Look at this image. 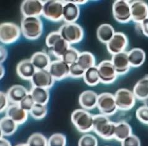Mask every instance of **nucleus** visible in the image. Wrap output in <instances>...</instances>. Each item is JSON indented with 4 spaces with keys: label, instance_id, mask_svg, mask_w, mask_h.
I'll return each mask as SVG.
<instances>
[{
    "label": "nucleus",
    "instance_id": "nucleus-1",
    "mask_svg": "<svg viewBox=\"0 0 148 146\" xmlns=\"http://www.w3.org/2000/svg\"><path fill=\"white\" fill-rule=\"evenodd\" d=\"M20 28L24 37L29 40H38L44 32L43 22L39 17H23Z\"/></svg>",
    "mask_w": 148,
    "mask_h": 146
},
{
    "label": "nucleus",
    "instance_id": "nucleus-2",
    "mask_svg": "<svg viewBox=\"0 0 148 146\" xmlns=\"http://www.w3.org/2000/svg\"><path fill=\"white\" fill-rule=\"evenodd\" d=\"M116 123L111 121L109 117L101 113L93 115V131L105 140L114 139Z\"/></svg>",
    "mask_w": 148,
    "mask_h": 146
},
{
    "label": "nucleus",
    "instance_id": "nucleus-3",
    "mask_svg": "<svg viewBox=\"0 0 148 146\" xmlns=\"http://www.w3.org/2000/svg\"><path fill=\"white\" fill-rule=\"evenodd\" d=\"M71 120L75 128L82 133H88L93 131V115L83 108L73 110Z\"/></svg>",
    "mask_w": 148,
    "mask_h": 146
},
{
    "label": "nucleus",
    "instance_id": "nucleus-4",
    "mask_svg": "<svg viewBox=\"0 0 148 146\" xmlns=\"http://www.w3.org/2000/svg\"><path fill=\"white\" fill-rule=\"evenodd\" d=\"M62 38L70 45L81 42L84 37V29L77 23H64L59 28Z\"/></svg>",
    "mask_w": 148,
    "mask_h": 146
},
{
    "label": "nucleus",
    "instance_id": "nucleus-5",
    "mask_svg": "<svg viewBox=\"0 0 148 146\" xmlns=\"http://www.w3.org/2000/svg\"><path fill=\"white\" fill-rule=\"evenodd\" d=\"M64 1L59 0H48L44 1L42 16L49 21L59 22L63 20Z\"/></svg>",
    "mask_w": 148,
    "mask_h": 146
},
{
    "label": "nucleus",
    "instance_id": "nucleus-6",
    "mask_svg": "<svg viewBox=\"0 0 148 146\" xmlns=\"http://www.w3.org/2000/svg\"><path fill=\"white\" fill-rule=\"evenodd\" d=\"M20 27L14 22H3L0 24V41L5 45L16 42L21 37Z\"/></svg>",
    "mask_w": 148,
    "mask_h": 146
},
{
    "label": "nucleus",
    "instance_id": "nucleus-7",
    "mask_svg": "<svg viewBox=\"0 0 148 146\" xmlns=\"http://www.w3.org/2000/svg\"><path fill=\"white\" fill-rule=\"evenodd\" d=\"M114 95L118 110L128 112L134 107L136 98L133 91L126 88H121Z\"/></svg>",
    "mask_w": 148,
    "mask_h": 146
},
{
    "label": "nucleus",
    "instance_id": "nucleus-8",
    "mask_svg": "<svg viewBox=\"0 0 148 146\" xmlns=\"http://www.w3.org/2000/svg\"><path fill=\"white\" fill-rule=\"evenodd\" d=\"M97 108L100 113L107 116L114 115L117 112L114 95L110 92H103L98 95Z\"/></svg>",
    "mask_w": 148,
    "mask_h": 146
},
{
    "label": "nucleus",
    "instance_id": "nucleus-9",
    "mask_svg": "<svg viewBox=\"0 0 148 146\" xmlns=\"http://www.w3.org/2000/svg\"><path fill=\"white\" fill-rule=\"evenodd\" d=\"M112 13L114 19L120 24H127L132 21L130 2L128 1H114L112 5Z\"/></svg>",
    "mask_w": 148,
    "mask_h": 146
},
{
    "label": "nucleus",
    "instance_id": "nucleus-10",
    "mask_svg": "<svg viewBox=\"0 0 148 146\" xmlns=\"http://www.w3.org/2000/svg\"><path fill=\"white\" fill-rule=\"evenodd\" d=\"M97 66L100 83L112 84L116 81L118 75L111 60L102 61Z\"/></svg>",
    "mask_w": 148,
    "mask_h": 146
},
{
    "label": "nucleus",
    "instance_id": "nucleus-11",
    "mask_svg": "<svg viewBox=\"0 0 148 146\" xmlns=\"http://www.w3.org/2000/svg\"><path fill=\"white\" fill-rule=\"evenodd\" d=\"M128 45V36L123 32H117L106 44V48L109 53L113 56L126 51Z\"/></svg>",
    "mask_w": 148,
    "mask_h": 146
},
{
    "label": "nucleus",
    "instance_id": "nucleus-12",
    "mask_svg": "<svg viewBox=\"0 0 148 146\" xmlns=\"http://www.w3.org/2000/svg\"><path fill=\"white\" fill-rule=\"evenodd\" d=\"M44 1L40 0H24L20 7L23 17H40L42 15Z\"/></svg>",
    "mask_w": 148,
    "mask_h": 146
},
{
    "label": "nucleus",
    "instance_id": "nucleus-13",
    "mask_svg": "<svg viewBox=\"0 0 148 146\" xmlns=\"http://www.w3.org/2000/svg\"><path fill=\"white\" fill-rule=\"evenodd\" d=\"M30 82L32 87L44 88L49 90L54 86L56 80L47 70H37Z\"/></svg>",
    "mask_w": 148,
    "mask_h": 146
},
{
    "label": "nucleus",
    "instance_id": "nucleus-14",
    "mask_svg": "<svg viewBox=\"0 0 148 146\" xmlns=\"http://www.w3.org/2000/svg\"><path fill=\"white\" fill-rule=\"evenodd\" d=\"M131 19L136 24H141L148 18V4L141 0H136L130 3Z\"/></svg>",
    "mask_w": 148,
    "mask_h": 146
},
{
    "label": "nucleus",
    "instance_id": "nucleus-15",
    "mask_svg": "<svg viewBox=\"0 0 148 146\" xmlns=\"http://www.w3.org/2000/svg\"><path fill=\"white\" fill-rule=\"evenodd\" d=\"M47 70L56 81H61L69 77V66L60 59L52 61Z\"/></svg>",
    "mask_w": 148,
    "mask_h": 146
},
{
    "label": "nucleus",
    "instance_id": "nucleus-16",
    "mask_svg": "<svg viewBox=\"0 0 148 146\" xmlns=\"http://www.w3.org/2000/svg\"><path fill=\"white\" fill-rule=\"evenodd\" d=\"M111 62L118 76L125 75L130 71L131 68L128 60V52L126 51L113 55Z\"/></svg>",
    "mask_w": 148,
    "mask_h": 146
},
{
    "label": "nucleus",
    "instance_id": "nucleus-17",
    "mask_svg": "<svg viewBox=\"0 0 148 146\" xmlns=\"http://www.w3.org/2000/svg\"><path fill=\"white\" fill-rule=\"evenodd\" d=\"M6 116L10 117L19 126L26 123L29 113L24 110L19 104H11L6 111Z\"/></svg>",
    "mask_w": 148,
    "mask_h": 146
},
{
    "label": "nucleus",
    "instance_id": "nucleus-18",
    "mask_svg": "<svg viewBox=\"0 0 148 146\" xmlns=\"http://www.w3.org/2000/svg\"><path fill=\"white\" fill-rule=\"evenodd\" d=\"M98 95L92 90L82 92L79 97V103L82 108L87 111L92 110L97 107Z\"/></svg>",
    "mask_w": 148,
    "mask_h": 146
},
{
    "label": "nucleus",
    "instance_id": "nucleus-19",
    "mask_svg": "<svg viewBox=\"0 0 148 146\" xmlns=\"http://www.w3.org/2000/svg\"><path fill=\"white\" fill-rule=\"evenodd\" d=\"M80 16V6L71 1H64L63 21L65 23H75Z\"/></svg>",
    "mask_w": 148,
    "mask_h": 146
},
{
    "label": "nucleus",
    "instance_id": "nucleus-20",
    "mask_svg": "<svg viewBox=\"0 0 148 146\" xmlns=\"http://www.w3.org/2000/svg\"><path fill=\"white\" fill-rule=\"evenodd\" d=\"M36 71L30 59L21 61L16 66V73L21 79L24 80L31 81Z\"/></svg>",
    "mask_w": 148,
    "mask_h": 146
},
{
    "label": "nucleus",
    "instance_id": "nucleus-21",
    "mask_svg": "<svg viewBox=\"0 0 148 146\" xmlns=\"http://www.w3.org/2000/svg\"><path fill=\"white\" fill-rule=\"evenodd\" d=\"M6 93L11 103L19 104L24 97L29 94V92L22 85L16 84L8 89Z\"/></svg>",
    "mask_w": 148,
    "mask_h": 146
},
{
    "label": "nucleus",
    "instance_id": "nucleus-22",
    "mask_svg": "<svg viewBox=\"0 0 148 146\" xmlns=\"http://www.w3.org/2000/svg\"><path fill=\"white\" fill-rule=\"evenodd\" d=\"M36 70H47L52 62L50 56L44 51H37L30 58Z\"/></svg>",
    "mask_w": 148,
    "mask_h": 146
},
{
    "label": "nucleus",
    "instance_id": "nucleus-23",
    "mask_svg": "<svg viewBox=\"0 0 148 146\" xmlns=\"http://www.w3.org/2000/svg\"><path fill=\"white\" fill-rule=\"evenodd\" d=\"M133 92L136 99L144 102L148 99V74L145 75L136 83Z\"/></svg>",
    "mask_w": 148,
    "mask_h": 146
},
{
    "label": "nucleus",
    "instance_id": "nucleus-24",
    "mask_svg": "<svg viewBox=\"0 0 148 146\" xmlns=\"http://www.w3.org/2000/svg\"><path fill=\"white\" fill-rule=\"evenodd\" d=\"M18 126L19 125L10 117L7 116L2 117L0 120L1 137H5L13 136L17 131Z\"/></svg>",
    "mask_w": 148,
    "mask_h": 146
},
{
    "label": "nucleus",
    "instance_id": "nucleus-25",
    "mask_svg": "<svg viewBox=\"0 0 148 146\" xmlns=\"http://www.w3.org/2000/svg\"><path fill=\"white\" fill-rule=\"evenodd\" d=\"M128 57L131 68L141 67L146 61V53L140 48H134L128 52Z\"/></svg>",
    "mask_w": 148,
    "mask_h": 146
},
{
    "label": "nucleus",
    "instance_id": "nucleus-26",
    "mask_svg": "<svg viewBox=\"0 0 148 146\" xmlns=\"http://www.w3.org/2000/svg\"><path fill=\"white\" fill-rule=\"evenodd\" d=\"M132 134L133 129L128 122L123 121L116 123L114 139L121 143Z\"/></svg>",
    "mask_w": 148,
    "mask_h": 146
},
{
    "label": "nucleus",
    "instance_id": "nucleus-27",
    "mask_svg": "<svg viewBox=\"0 0 148 146\" xmlns=\"http://www.w3.org/2000/svg\"><path fill=\"white\" fill-rule=\"evenodd\" d=\"M116 32L110 24H102L97 30V37L103 43L107 44L112 39Z\"/></svg>",
    "mask_w": 148,
    "mask_h": 146
},
{
    "label": "nucleus",
    "instance_id": "nucleus-28",
    "mask_svg": "<svg viewBox=\"0 0 148 146\" xmlns=\"http://www.w3.org/2000/svg\"><path fill=\"white\" fill-rule=\"evenodd\" d=\"M29 93L36 104L47 105L50 100V92L48 89L32 87Z\"/></svg>",
    "mask_w": 148,
    "mask_h": 146
},
{
    "label": "nucleus",
    "instance_id": "nucleus-29",
    "mask_svg": "<svg viewBox=\"0 0 148 146\" xmlns=\"http://www.w3.org/2000/svg\"><path fill=\"white\" fill-rule=\"evenodd\" d=\"M95 63L96 60L94 55L89 51L80 52L77 62L79 66L84 71L92 67L95 66Z\"/></svg>",
    "mask_w": 148,
    "mask_h": 146
},
{
    "label": "nucleus",
    "instance_id": "nucleus-30",
    "mask_svg": "<svg viewBox=\"0 0 148 146\" xmlns=\"http://www.w3.org/2000/svg\"><path fill=\"white\" fill-rule=\"evenodd\" d=\"M84 82L90 87H95L100 83L97 66L90 68L85 71L83 76Z\"/></svg>",
    "mask_w": 148,
    "mask_h": 146
},
{
    "label": "nucleus",
    "instance_id": "nucleus-31",
    "mask_svg": "<svg viewBox=\"0 0 148 146\" xmlns=\"http://www.w3.org/2000/svg\"><path fill=\"white\" fill-rule=\"evenodd\" d=\"M70 45L67 42L65 41L62 38L58 40L51 48H50V51L52 54L54 55L57 59H61L64 55L71 47Z\"/></svg>",
    "mask_w": 148,
    "mask_h": 146
},
{
    "label": "nucleus",
    "instance_id": "nucleus-32",
    "mask_svg": "<svg viewBox=\"0 0 148 146\" xmlns=\"http://www.w3.org/2000/svg\"><path fill=\"white\" fill-rule=\"evenodd\" d=\"M27 144L29 146H48V139L43 134L34 132L29 137Z\"/></svg>",
    "mask_w": 148,
    "mask_h": 146
},
{
    "label": "nucleus",
    "instance_id": "nucleus-33",
    "mask_svg": "<svg viewBox=\"0 0 148 146\" xmlns=\"http://www.w3.org/2000/svg\"><path fill=\"white\" fill-rule=\"evenodd\" d=\"M48 112L47 105L35 104L29 112V115L36 120H41L46 116Z\"/></svg>",
    "mask_w": 148,
    "mask_h": 146
},
{
    "label": "nucleus",
    "instance_id": "nucleus-34",
    "mask_svg": "<svg viewBox=\"0 0 148 146\" xmlns=\"http://www.w3.org/2000/svg\"><path fill=\"white\" fill-rule=\"evenodd\" d=\"M80 53V52L75 48L71 47L60 59L70 66L77 62Z\"/></svg>",
    "mask_w": 148,
    "mask_h": 146
},
{
    "label": "nucleus",
    "instance_id": "nucleus-35",
    "mask_svg": "<svg viewBox=\"0 0 148 146\" xmlns=\"http://www.w3.org/2000/svg\"><path fill=\"white\" fill-rule=\"evenodd\" d=\"M67 137L62 133L57 132L48 139V146H66Z\"/></svg>",
    "mask_w": 148,
    "mask_h": 146
},
{
    "label": "nucleus",
    "instance_id": "nucleus-36",
    "mask_svg": "<svg viewBox=\"0 0 148 146\" xmlns=\"http://www.w3.org/2000/svg\"><path fill=\"white\" fill-rule=\"evenodd\" d=\"M78 146H98V141L92 134L85 133L78 141Z\"/></svg>",
    "mask_w": 148,
    "mask_h": 146
},
{
    "label": "nucleus",
    "instance_id": "nucleus-37",
    "mask_svg": "<svg viewBox=\"0 0 148 146\" xmlns=\"http://www.w3.org/2000/svg\"><path fill=\"white\" fill-rule=\"evenodd\" d=\"M136 117L141 123L148 125V107L146 105L139 107L136 110Z\"/></svg>",
    "mask_w": 148,
    "mask_h": 146
},
{
    "label": "nucleus",
    "instance_id": "nucleus-38",
    "mask_svg": "<svg viewBox=\"0 0 148 146\" xmlns=\"http://www.w3.org/2000/svg\"><path fill=\"white\" fill-rule=\"evenodd\" d=\"M85 71L77 63L69 66V78L73 79L83 78Z\"/></svg>",
    "mask_w": 148,
    "mask_h": 146
},
{
    "label": "nucleus",
    "instance_id": "nucleus-39",
    "mask_svg": "<svg viewBox=\"0 0 148 146\" xmlns=\"http://www.w3.org/2000/svg\"><path fill=\"white\" fill-rule=\"evenodd\" d=\"M62 39L60 34L58 31H53L49 33L46 38V46L50 49L54 45Z\"/></svg>",
    "mask_w": 148,
    "mask_h": 146
},
{
    "label": "nucleus",
    "instance_id": "nucleus-40",
    "mask_svg": "<svg viewBox=\"0 0 148 146\" xmlns=\"http://www.w3.org/2000/svg\"><path fill=\"white\" fill-rule=\"evenodd\" d=\"M35 104L36 103L34 99H32V96L31 95L30 93L26 97H24L19 103L21 107L29 113L31 112L32 108H33Z\"/></svg>",
    "mask_w": 148,
    "mask_h": 146
},
{
    "label": "nucleus",
    "instance_id": "nucleus-41",
    "mask_svg": "<svg viewBox=\"0 0 148 146\" xmlns=\"http://www.w3.org/2000/svg\"><path fill=\"white\" fill-rule=\"evenodd\" d=\"M121 146H141L140 139L132 134L131 136L123 140L121 143Z\"/></svg>",
    "mask_w": 148,
    "mask_h": 146
},
{
    "label": "nucleus",
    "instance_id": "nucleus-42",
    "mask_svg": "<svg viewBox=\"0 0 148 146\" xmlns=\"http://www.w3.org/2000/svg\"><path fill=\"white\" fill-rule=\"evenodd\" d=\"M10 100L8 98L7 93L3 91L0 92V112L1 113L6 112V110L10 106Z\"/></svg>",
    "mask_w": 148,
    "mask_h": 146
},
{
    "label": "nucleus",
    "instance_id": "nucleus-43",
    "mask_svg": "<svg viewBox=\"0 0 148 146\" xmlns=\"http://www.w3.org/2000/svg\"><path fill=\"white\" fill-rule=\"evenodd\" d=\"M8 52L6 48L3 45H1L0 47V63L3 64L4 62H6L8 58Z\"/></svg>",
    "mask_w": 148,
    "mask_h": 146
},
{
    "label": "nucleus",
    "instance_id": "nucleus-44",
    "mask_svg": "<svg viewBox=\"0 0 148 146\" xmlns=\"http://www.w3.org/2000/svg\"><path fill=\"white\" fill-rule=\"evenodd\" d=\"M139 25H140L142 34L146 37H148V18L144 20L141 24H139Z\"/></svg>",
    "mask_w": 148,
    "mask_h": 146
},
{
    "label": "nucleus",
    "instance_id": "nucleus-45",
    "mask_svg": "<svg viewBox=\"0 0 148 146\" xmlns=\"http://www.w3.org/2000/svg\"><path fill=\"white\" fill-rule=\"evenodd\" d=\"M0 146H12V144L5 137H0Z\"/></svg>",
    "mask_w": 148,
    "mask_h": 146
},
{
    "label": "nucleus",
    "instance_id": "nucleus-46",
    "mask_svg": "<svg viewBox=\"0 0 148 146\" xmlns=\"http://www.w3.org/2000/svg\"><path fill=\"white\" fill-rule=\"evenodd\" d=\"M5 73H6L5 68L4 67L3 64H1V65H0V78H1V79H2L4 77H5Z\"/></svg>",
    "mask_w": 148,
    "mask_h": 146
},
{
    "label": "nucleus",
    "instance_id": "nucleus-47",
    "mask_svg": "<svg viewBox=\"0 0 148 146\" xmlns=\"http://www.w3.org/2000/svg\"><path fill=\"white\" fill-rule=\"evenodd\" d=\"M72 3L76 4L77 5L79 6L80 5H84V4H86L88 1H75V0H74V1H71Z\"/></svg>",
    "mask_w": 148,
    "mask_h": 146
},
{
    "label": "nucleus",
    "instance_id": "nucleus-48",
    "mask_svg": "<svg viewBox=\"0 0 148 146\" xmlns=\"http://www.w3.org/2000/svg\"><path fill=\"white\" fill-rule=\"evenodd\" d=\"M15 146H29L27 143H20L16 144Z\"/></svg>",
    "mask_w": 148,
    "mask_h": 146
},
{
    "label": "nucleus",
    "instance_id": "nucleus-49",
    "mask_svg": "<svg viewBox=\"0 0 148 146\" xmlns=\"http://www.w3.org/2000/svg\"><path fill=\"white\" fill-rule=\"evenodd\" d=\"M105 146H109V145H105Z\"/></svg>",
    "mask_w": 148,
    "mask_h": 146
}]
</instances>
